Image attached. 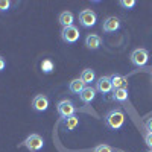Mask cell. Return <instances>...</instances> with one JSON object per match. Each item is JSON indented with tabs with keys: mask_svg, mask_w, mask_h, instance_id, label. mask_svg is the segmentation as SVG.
Segmentation results:
<instances>
[{
	"mask_svg": "<svg viewBox=\"0 0 152 152\" xmlns=\"http://www.w3.org/2000/svg\"><path fill=\"white\" fill-rule=\"evenodd\" d=\"M105 123L111 129H120L125 123V114L120 110H111L105 116Z\"/></svg>",
	"mask_w": 152,
	"mask_h": 152,
	"instance_id": "1",
	"label": "cell"
},
{
	"mask_svg": "<svg viewBox=\"0 0 152 152\" xmlns=\"http://www.w3.org/2000/svg\"><path fill=\"white\" fill-rule=\"evenodd\" d=\"M97 21V15L93 9H82L79 12V23L82 28H93Z\"/></svg>",
	"mask_w": 152,
	"mask_h": 152,
	"instance_id": "2",
	"label": "cell"
},
{
	"mask_svg": "<svg viewBox=\"0 0 152 152\" xmlns=\"http://www.w3.org/2000/svg\"><path fill=\"white\" fill-rule=\"evenodd\" d=\"M129 58H131V62L135 67H143L149 61V52L146 49H135V50H132Z\"/></svg>",
	"mask_w": 152,
	"mask_h": 152,
	"instance_id": "3",
	"label": "cell"
},
{
	"mask_svg": "<svg viewBox=\"0 0 152 152\" xmlns=\"http://www.w3.org/2000/svg\"><path fill=\"white\" fill-rule=\"evenodd\" d=\"M56 110H58V114L61 116V119H67L70 116H75L76 107H75V104L72 102V100L64 99V100H61V102H58Z\"/></svg>",
	"mask_w": 152,
	"mask_h": 152,
	"instance_id": "4",
	"label": "cell"
},
{
	"mask_svg": "<svg viewBox=\"0 0 152 152\" xmlns=\"http://www.w3.org/2000/svg\"><path fill=\"white\" fill-rule=\"evenodd\" d=\"M79 29L76 28V26H69V28H62L61 31V38H62V41L67 43V44H73L79 40Z\"/></svg>",
	"mask_w": 152,
	"mask_h": 152,
	"instance_id": "5",
	"label": "cell"
},
{
	"mask_svg": "<svg viewBox=\"0 0 152 152\" xmlns=\"http://www.w3.org/2000/svg\"><path fill=\"white\" fill-rule=\"evenodd\" d=\"M23 145L26 146L29 151L37 152V151L43 149V146H44V140H43V137H41V135H38V134H31V135L26 138V140L23 142Z\"/></svg>",
	"mask_w": 152,
	"mask_h": 152,
	"instance_id": "6",
	"label": "cell"
},
{
	"mask_svg": "<svg viewBox=\"0 0 152 152\" xmlns=\"http://www.w3.org/2000/svg\"><path fill=\"white\" fill-rule=\"evenodd\" d=\"M120 29V20L117 17H108L104 20L102 23V31L107 32V34H111V32H116Z\"/></svg>",
	"mask_w": 152,
	"mask_h": 152,
	"instance_id": "7",
	"label": "cell"
},
{
	"mask_svg": "<svg viewBox=\"0 0 152 152\" xmlns=\"http://www.w3.org/2000/svg\"><path fill=\"white\" fill-rule=\"evenodd\" d=\"M32 108L38 113H43L49 108V99L44 94H37L32 99Z\"/></svg>",
	"mask_w": 152,
	"mask_h": 152,
	"instance_id": "8",
	"label": "cell"
},
{
	"mask_svg": "<svg viewBox=\"0 0 152 152\" xmlns=\"http://www.w3.org/2000/svg\"><path fill=\"white\" fill-rule=\"evenodd\" d=\"M96 90L102 94H107L113 90V84H111V79L110 76H100L96 82Z\"/></svg>",
	"mask_w": 152,
	"mask_h": 152,
	"instance_id": "9",
	"label": "cell"
},
{
	"mask_svg": "<svg viewBox=\"0 0 152 152\" xmlns=\"http://www.w3.org/2000/svg\"><path fill=\"white\" fill-rule=\"evenodd\" d=\"M100 44H102V38H100L99 35L96 34H88L87 38H85V46L87 49H90V50H96L100 47Z\"/></svg>",
	"mask_w": 152,
	"mask_h": 152,
	"instance_id": "10",
	"label": "cell"
},
{
	"mask_svg": "<svg viewBox=\"0 0 152 152\" xmlns=\"http://www.w3.org/2000/svg\"><path fill=\"white\" fill-rule=\"evenodd\" d=\"M79 97H81V100L84 104H90V102H93L94 100V97H96V88H93V87H90V85H85V88L79 93Z\"/></svg>",
	"mask_w": 152,
	"mask_h": 152,
	"instance_id": "11",
	"label": "cell"
},
{
	"mask_svg": "<svg viewBox=\"0 0 152 152\" xmlns=\"http://www.w3.org/2000/svg\"><path fill=\"white\" fill-rule=\"evenodd\" d=\"M110 79H111L113 88H126L128 87V79L122 75H111Z\"/></svg>",
	"mask_w": 152,
	"mask_h": 152,
	"instance_id": "12",
	"label": "cell"
},
{
	"mask_svg": "<svg viewBox=\"0 0 152 152\" xmlns=\"http://www.w3.org/2000/svg\"><path fill=\"white\" fill-rule=\"evenodd\" d=\"M73 14L70 11H64L59 14V23L62 28H69V26H73Z\"/></svg>",
	"mask_w": 152,
	"mask_h": 152,
	"instance_id": "13",
	"label": "cell"
},
{
	"mask_svg": "<svg viewBox=\"0 0 152 152\" xmlns=\"http://www.w3.org/2000/svg\"><path fill=\"white\" fill-rule=\"evenodd\" d=\"M113 99L117 102H126L128 100V88H114L113 91Z\"/></svg>",
	"mask_w": 152,
	"mask_h": 152,
	"instance_id": "14",
	"label": "cell"
},
{
	"mask_svg": "<svg viewBox=\"0 0 152 152\" xmlns=\"http://www.w3.org/2000/svg\"><path fill=\"white\" fill-rule=\"evenodd\" d=\"M78 125H79V117H76V116H70L67 119H62V126L66 128V131L75 129Z\"/></svg>",
	"mask_w": 152,
	"mask_h": 152,
	"instance_id": "15",
	"label": "cell"
},
{
	"mask_svg": "<svg viewBox=\"0 0 152 152\" xmlns=\"http://www.w3.org/2000/svg\"><path fill=\"white\" fill-rule=\"evenodd\" d=\"M85 88V84H84V81L79 78V79H73L72 82H70V85H69V90L72 91V93H76V94H79L82 90Z\"/></svg>",
	"mask_w": 152,
	"mask_h": 152,
	"instance_id": "16",
	"label": "cell"
},
{
	"mask_svg": "<svg viewBox=\"0 0 152 152\" xmlns=\"http://www.w3.org/2000/svg\"><path fill=\"white\" fill-rule=\"evenodd\" d=\"M81 79L84 81V84H91V82L96 79V73H94V70H91V69H85V70H82V73H81Z\"/></svg>",
	"mask_w": 152,
	"mask_h": 152,
	"instance_id": "17",
	"label": "cell"
},
{
	"mask_svg": "<svg viewBox=\"0 0 152 152\" xmlns=\"http://www.w3.org/2000/svg\"><path fill=\"white\" fill-rule=\"evenodd\" d=\"M53 69H55V66H53V62L50 61V59H44V61L41 62V70H43L44 73H52Z\"/></svg>",
	"mask_w": 152,
	"mask_h": 152,
	"instance_id": "18",
	"label": "cell"
},
{
	"mask_svg": "<svg viewBox=\"0 0 152 152\" xmlns=\"http://www.w3.org/2000/svg\"><path fill=\"white\" fill-rule=\"evenodd\" d=\"M119 3H120V6H123L125 9H132L137 2H135V0H120Z\"/></svg>",
	"mask_w": 152,
	"mask_h": 152,
	"instance_id": "19",
	"label": "cell"
},
{
	"mask_svg": "<svg viewBox=\"0 0 152 152\" xmlns=\"http://www.w3.org/2000/svg\"><path fill=\"white\" fill-rule=\"evenodd\" d=\"M93 152H113V148L108 145H99L93 149Z\"/></svg>",
	"mask_w": 152,
	"mask_h": 152,
	"instance_id": "20",
	"label": "cell"
},
{
	"mask_svg": "<svg viewBox=\"0 0 152 152\" xmlns=\"http://www.w3.org/2000/svg\"><path fill=\"white\" fill-rule=\"evenodd\" d=\"M11 8V2L9 0H0V12H5Z\"/></svg>",
	"mask_w": 152,
	"mask_h": 152,
	"instance_id": "21",
	"label": "cell"
},
{
	"mask_svg": "<svg viewBox=\"0 0 152 152\" xmlns=\"http://www.w3.org/2000/svg\"><path fill=\"white\" fill-rule=\"evenodd\" d=\"M145 142H146V145L149 146V149H152V134H151V132H148V134L145 135Z\"/></svg>",
	"mask_w": 152,
	"mask_h": 152,
	"instance_id": "22",
	"label": "cell"
},
{
	"mask_svg": "<svg viewBox=\"0 0 152 152\" xmlns=\"http://www.w3.org/2000/svg\"><path fill=\"white\" fill-rule=\"evenodd\" d=\"M146 129H148V132L152 134V117H149V119L146 120Z\"/></svg>",
	"mask_w": 152,
	"mask_h": 152,
	"instance_id": "23",
	"label": "cell"
},
{
	"mask_svg": "<svg viewBox=\"0 0 152 152\" xmlns=\"http://www.w3.org/2000/svg\"><path fill=\"white\" fill-rule=\"evenodd\" d=\"M5 67H6V61H5L3 56H0V72H2Z\"/></svg>",
	"mask_w": 152,
	"mask_h": 152,
	"instance_id": "24",
	"label": "cell"
},
{
	"mask_svg": "<svg viewBox=\"0 0 152 152\" xmlns=\"http://www.w3.org/2000/svg\"><path fill=\"white\" fill-rule=\"evenodd\" d=\"M146 152H152V149H149V151H146Z\"/></svg>",
	"mask_w": 152,
	"mask_h": 152,
	"instance_id": "25",
	"label": "cell"
}]
</instances>
